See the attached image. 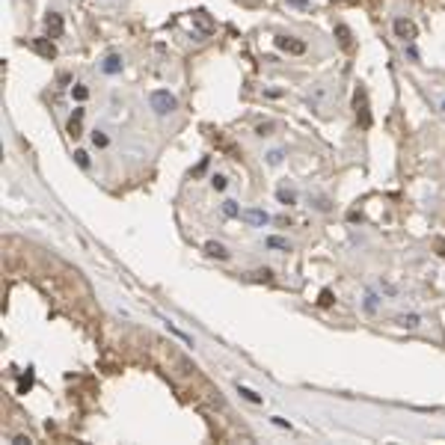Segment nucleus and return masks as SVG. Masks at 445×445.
Listing matches in <instances>:
<instances>
[{"label": "nucleus", "instance_id": "obj_1", "mask_svg": "<svg viewBox=\"0 0 445 445\" xmlns=\"http://www.w3.org/2000/svg\"><path fill=\"white\" fill-rule=\"evenodd\" d=\"M148 104H152V110L158 116H166V113H172V110L178 107V98L169 89H155L152 95H148Z\"/></svg>", "mask_w": 445, "mask_h": 445}, {"label": "nucleus", "instance_id": "obj_2", "mask_svg": "<svg viewBox=\"0 0 445 445\" xmlns=\"http://www.w3.org/2000/svg\"><path fill=\"white\" fill-rule=\"evenodd\" d=\"M353 110H356V119L362 128H371V110H368V92L359 86L356 95H353Z\"/></svg>", "mask_w": 445, "mask_h": 445}, {"label": "nucleus", "instance_id": "obj_3", "mask_svg": "<svg viewBox=\"0 0 445 445\" xmlns=\"http://www.w3.org/2000/svg\"><path fill=\"white\" fill-rule=\"evenodd\" d=\"M241 220L246 222V226H252V229H264L270 222V214L262 211V208H246V211H241Z\"/></svg>", "mask_w": 445, "mask_h": 445}, {"label": "nucleus", "instance_id": "obj_4", "mask_svg": "<svg viewBox=\"0 0 445 445\" xmlns=\"http://www.w3.org/2000/svg\"><path fill=\"white\" fill-rule=\"evenodd\" d=\"M276 48L285 51V54H306V42L294 39V36H279V39H276Z\"/></svg>", "mask_w": 445, "mask_h": 445}, {"label": "nucleus", "instance_id": "obj_5", "mask_svg": "<svg viewBox=\"0 0 445 445\" xmlns=\"http://www.w3.org/2000/svg\"><path fill=\"white\" fill-rule=\"evenodd\" d=\"M83 116H86V110L83 107H78L71 113V119H68V125H65V134L71 137V140H78L81 137V131H83Z\"/></svg>", "mask_w": 445, "mask_h": 445}, {"label": "nucleus", "instance_id": "obj_6", "mask_svg": "<svg viewBox=\"0 0 445 445\" xmlns=\"http://www.w3.org/2000/svg\"><path fill=\"white\" fill-rule=\"evenodd\" d=\"M392 27H395V36H398V39H404V42H413V39H416V24H413V21L398 18Z\"/></svg>", "mask_w": 445, "mask_h": 445}, {"label": "nucleus", "instance_id": "obj_7", "mask_svg": "<svg viewBox=\"0 0 445 445\" xmlns=\"http://www.w3.org/2000/svg\"><path fill=\"white\" fill-rule=\"evenodd\" d=\"M33 51L42 54L45 60H54V57H57V45L51 42V36H45V39H33Z\"/></svg>", "mask_w": 445, "mask_h": 445}, {"label": "nucleus", "instance_id": "obj_8", "mask_svg": "<svg viewBox=\"0 0 445 445\" xmlns=\"http://www.w3.org/2000/svg\"><path fill=\"white\" fill-rule=\"evenodd\" d=\"M62 15H57V12H51L48 18H45V30H48V36H51V39H60V36H62Z\"/></svg>", "mask_w": 445, "mask_h": 445}, {"label": "nucleus", "instance_id": "obj_9", "mask_svg": "<svg viewBox=\"0 0 445 445\" xmlns=\"http://www.w3.org/2000/svg\"><path fill=\"white\" fill-rule=\"evenodd\" d=\"M193 24H196V30H199L202 36H211V33H214V21H211V15H208L205 9H199V12L193 15Z\"/></svg>", "mask_w": 445, "mask_h": 445}, {"label": "nucleus", "instance_id": "obj_10", "mask_svg": "<svg viewBox=\"0 0 445 445\" xmlns=\"http://www.w3.org/2000/svg\"><path fill=\"white\" fill-rule=\"evenodd\" d=\"M101 71L110 74V78H113V74H119V71H122V57H119V54H107L104 62H101Z\"/></svg>", "mask_w": 445, "mask_h": 445}, {"label": "nucleus", "instance_id": "obj_11", "mask_svg": "<svg viewBox=\"0 0 445 445\" xmlns=\"http://www.w3.org/2000/svg\"><path fill=\"white\" fill-rule=\"evenodd\" d=\"M205 252H208L211 258H220V262H229V258H232V252L222 246L220 241H208V243H205Z\"/></svg>", "mask_w": 445, "mask_h": 445}, {"label": "nucleus", "instance_id": "obj_12", "mask_svg": "<svg viewBox=\"0 0 445 445\" xmlns=\"http://www.w3.org/2000/svg\"><path fill=\"white\" fill-rule=\"evenodd\" d=\"M220 211H222V217H229V220H235V217H241V205L235 202V199H226L220 205Z\"/></svg>", "mask_w": 445, "mask_h": 445}, {"label": "nucleus", "instance_id": "obj_13", "mask_svg": "<svg viewBox=\"0 0 445 445\" xmlns=\"http://www.w3.org/2000/svg\"><path fill=\"white\" fill-rule=\"evenodd\" d=\"M377 309H380L377 294H374V291H365V312H368V315H377Z\"/></svg>", "mask_w": 445, "mask_h": 445}, {"label": "nucleus", "instance_id": "obj_14", "mask_svg": "<svg viewBox=\"0 0 445 445\" xmlns=\"http://www.w3.org/2000/svg\"><path fill=\"white\" fill-rule=\"evenodd\" d=\"M33 389V368H27V374H21V380H18V395H27Z\"/></svg>", "mask_w": 445, "mask_h": 445}, {"label": "nucleus", "instance_id": "obj_15", "mask_svg": "<svg viewBox=\"0 0 445 445\" xmlns=\"http://www.w3.org/2000/svg\"><path fill=\"white\" fill-rule=\"evenodd\" d=\"M276 199H279L282 205H297V193L288 190V187H279V190H276Z\"/></svg>", "mask_w": 445, "mask_h": 445}, {"label": "nucleus", "instance_id": "obj_16", "mask_svg": "<svg viewBox=\"0 0 445 445\" xmlns=\"http://www.w3.org/2000/svg\"><path fill=\"white\" fill-rule=\"evenodd\" d=\"M309 205L315 208V211H321V214H326L332 205H329V199L326 196H309Z\"/></svg>", "mask_w": 445, "mask_h": 445}, {"label": "nucleus", "instance_id": "obj_17", "mask_svg": "<svg viewBox=\"0 0 445 445\" xmlns=\"http://www.w3.org/2000/svg\"><path fill=\"white\" fill-rule=\"evenodd\" d=\"M264 243H267L270 249H282V252H291V243H288L285 238H276V235H270V238H267Z\"/></svg>", "mask_w": 445, "mask_h": 445}, {"label": "nucleus", "instance_id": "obj_18", "mask_svg": "<svg viewBox=\"0 0 445 445\" xmlns=\"http://www.w3.org/2000/svg\"><path fill=\"white\" fill-rule=\"evenodd\" d=\"M166 329L172 332V336H178V339H181L184 344H190V347H193V339H190V336H187V332H184V329H178V326H175L172 321H166Z\"/></svg>", "mask_w": 445, "mask_h": 445}, {"label": "nucleus", "instance_id": "obj_19", "mask_svg": "<svg viewBox=\"0 0 445 445\" xmlns=\"http://www.w3.org/2000/svg\"><path fill=\"white\" fill-rule=\"evenodd\" d=\"M238 392H241V398H246L249 404H262V395L252 392V389H246V386H241V383H238Z\"/></svg>", "mask_w": 445, "mask_h": 445}, {"label": "nucleus", "instance_id": "obj_20", "mask_svg": "<svg viewBox=\"0 0 445 445\" xmlns=\"http://www.w3.org/2000/svg\"><path fill=\"white\" fill-rule=\"evenodd\" d=\"M332 303H336V297H332V291H329V288H324V291H321V297H318V306H321V309H329Z\"/></svg>", "mask_w": 445, "mask_h": 445}, {"label": "nucleus", "instance_id": "obj_21", "mask_svg": "<svg viewBox=\"0 0 445 445\" xmlns=\"http://www.w3.org/2000/svg\"><path fill=\"white\" fill-rule=\"evenodd\" d=\"M92 145H95V148H107V145H110V137H107L104 131H92Z\"/></svg>", "mask_w": 445, "mask_h": 445}, {"label": "nucleus", "instance_id": "obj_22", "mask_svg": "<svg viewBox=\"0 0 445 445\" xmlns=\"http://www.w3.org/2000/svg\"><path fill=\"white\" fill-rule=\"evenodd\" d=\"M211 187H214V190H217V193H222V190H226V187H229V178H226V175H220V172H217V175H214V178H211Z\"/></svg>", "mask_w": 445, "mask_h": 445}, {"label": "nucleus", "instance_id": "obj_23", "mask_svg": "<svg viewBox=\"0 0 445 445\" xmlns=\"http://www.w3.org/2000/svg\"><path fill=\"white\" fill-rule=\"evenodd\" d=\"M264 158H267V163H270V166H279V163H282V158H285V152H282V148H270Z\"/></svg>", "mask_w": 445, "mask_h": 445}, {"label": "nucleus", "instance_id": "obj_24", "mask_svg": "<svg viewBox=\"0 0 445 445\" xmlns=\"http://www.w3.org/2000/svg\"><path fill=\"white\" fill-rule=\"evenodd\" d=\"M71 98H74V101H86V98H89V89H86V86H81V83H78V86H71Z\"/></svg>", "mask_w": 445, "mask_h": 445}, {"label": "nucleus", "instance_id": "obj_25", "mask_svg": "<svg viewBox=\"0 0 445 445\" xmlns=\"http://www.w3.org/2000/svg\"><path fill=\"white\" fill-rule=\"evenodd\" d=\"M74 161H78L81 169H89V155L83 152V148H78V152H74Z\"/></svg>", "mask_w": 445, "mask_h": 445}, {"label": "nucleus", "instance_id": "obj_26", "mask_svg": "<svg viewBox=\"0 0 445 445\" xmlns=\"http://www.w3.org/2000/svg\"><path fill=\"white\" fill-rule=\"evenodd\" d=\"M419 321H422L419 315H404V318H401V326H406V329H416V326H419Z\"/></svg>", "mask_w": 445, "mask_h": 445}, {"label": "nucleus", "instance_id": "obj_27", "mask_svg": "<svg viewBox=\"0 0 445 445\" xmlns=\"http://www.w3.org/2000/svg\"><path fill=\"white\" fill-rule=\"evenodd\" d=\"M270 131H273V122H264V125H258V128H255V134H258V137H270Z\"/></svg>", "mask_w": 445, "mask_h": 445}, {"label": "nucleus", "instance_id": "obj_28", "mask_svg": "<svg viewBox=\"0 0 445 445\" xmlns=\"http://www.w3.org/2000/svg\"><path fill=\"white\" fill-rule=\"evenodd\" d=\"M336 33L342 36V45L347 48V45H350V30H347V27H336Z\"/></svg>", "mask_w": 445, "mask_h": 445}, {"label": "nucleus", "instance_id": "obj_29", "mask_svg": "<svg viewBox=\"0 0 445 445\" xmlns=\"http://www.w3.org/2000/svg\"><path fill=\"white\" fill-rule=\"evenodd\" d=\"M288 6H294V9H312L309 0H288Z\"/></svg>", "mask_w": 445, "mask_h": 445}, {"label": "nucleus", "instance_id": "obj_30", "mask_svg": "<svg viewBox=\"0 0 445 445\" xmlns=\"http://www.w3.org/2000/svg\"><path fill=\"white\" fill-rule=\"evenodd\" d=\"M178 365L184 368V374H196V365H190V359H178Z\"/></svg>", "mask_w": 445, "mask_h": 445}, {"label": "nucleus", "instance_id": "obj_31", "mask_svg": "<svg viewBox=\"0 0 445 445\" xmlns=\"http://www.w3.org/2000/svg\"><path fill=\"white\" fill-rule=\"evenodd\" d=\"M255 279H262V282H270V279H273V270H270V267L258 270V273H255Z\"/></svg>", "mask_w": 445, "mask_h": 445}, {"label": "nucleus", "instance_id": "obj_32", "mask_svg": "<svg viewBox=\"0 0 445 445\" xmlns=\"http://www.w3.org/2000/svg\"><path fill=\"white\" fill-rule=\"evenodd\" d=\"M205 166H208V158H205V161H202V163L193 169V178H196V175H202V172H205Z\"/></svg>", "mask_w": 445, "mask_h": 445}, {"label": "nucleus", "instance_id": "obj_33", "mask_svg": "<svg viewBox=\"0 0 445 445\" xmlns=\"http://www.w3.org/2000/svg\"><path fill=\"white\" fill-rule=\"evenodd\" d=\"M273 425H276V427H291V425H288L285 419H279V416H273Z\"/></svg>", "mask_w": 445, "mask_h": 445}, {"label": "nucleus", "instance_id": "obj_34", "mask_svg": "<svg viewBox=\"0 0 445 445\" xmlns=\"http://www.w3.org/2000/svg\"><path fill=\"white\" fill-rule=\"evenodd\" d=\"M436 249H439V255H445V241H442V238L436 241Z\"/></svg>", "mask_w": 445, "mask_h": 445}, {"label": "nucleus", "instance_id": "obj_35", "mask_svg": "<svg viewBox=\"0 0 445 445\" xmlns=\"http://www.w3.org/2000/svg\"><path fill=\"white\" fill-rule=\"evenodd\" d=\"M442 110H445V104H442Z\"/></svg>", "mask_w": 445, "mask_h": 445}]
</instances>
